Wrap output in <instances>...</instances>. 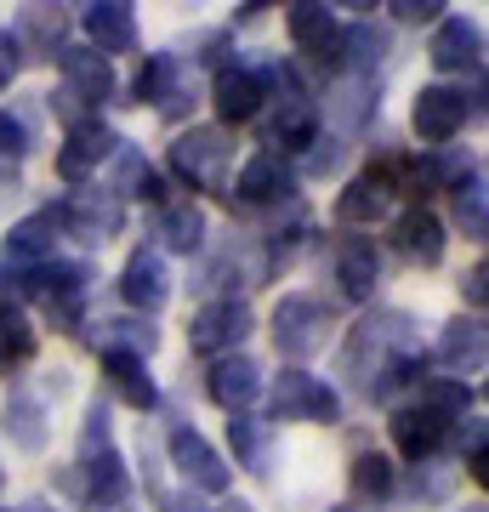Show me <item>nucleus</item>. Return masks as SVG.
<instances>
[{"mask_svg": "<svg viewBox=\"0 0 489 512\" xmlns=\"http://www.w3.org/2000/svg\"><path fill=\"white\" fill-rule=\"evenodd\" d=\"M336 370L342 382L359 393L364 404H404V393H416L421 376H427V342H421L416 313L404 308H370L359 313L342 336V353H336Z\"/></svg>", "mask_w": 489, "mask_h": 512, "instance_id": "f257e3e1", "label": "nucleus"}, {"mask_svg": "<svg viewBox=\"0 0 489 512\" xmlns=\"http://www.w3.org/2000/svg\"><path fill=\"white\" fill-rule=\"evenodd\" d=\"M319 131H325V120H319V92L308 86V74L290 57H273V97L256 114V154H279L296 165L319 143Z\"/></svg>", "mask_w": 489, "mask_h": 512, "instance_id": "f03ea898", "label": "nucleus"}, {"mask_svg": "<svg viewBox=\"0 0 489 512\" xmlns=\"http://www.w3.org/2000/svg\"><path fill=\"white\" fill-rule=\"evenodd\" d=\"M57 63V86L46 92V109L63 120V126H74V120H91V114H103L114 103V92H120V80H114V63L103 52H91L86 40L80 46H63V52L52 57Z\"/></svg>", "mask_w": 489, "mask_h": 512, "instance_id": "7ed1b4c3", "label": "nucleus"}, {"mask_svg": "<svg viewBox=\"0 0 489 512\" xmlns=\"http://www.w3.org/2000/svg\"><path fill=\"white\" fill-rule=\"evenodd\" d=\"M52 490L80 512H126L131 501V467L120 456V444H103V450H74L69 467L52 473Z\"/></svg>", "mask_w": 489, "mask_h": 512, "instance_id": "20e7f679", "label": "nucleus"}, {"mask_svg": "<svg viewBox=\"0 0 489 512\" xmlns=\"http://www.w3.org/2000/svg\"><path fill=\"white\" fill-rule=\"evenodd\" d=\"M165 171L188 188V200L200 194H228L234 183V143L222 126H177V137L165 143Z\"/></svg>", "mask_w": 489, "mask_h": 512, "instance_id": "39448f33", "label": "nucleus"}, {"mask_svg": "<svg viewBox=\"0 0 489 512\" xmlns=\"http://www.w3.org/2000/svg\"><path fill=\"white\" fill-rule=\"evenodd\" d=\"M484 120V80H433L410 103V131L421 148H455V137Z\"/></svg>", "mask_w": 489, "mask_h": 512, "instance_id": "423d86ee", "label": "nucleus"}, {"mask_svg": "<svg viewBox=\"0 0 489 512\" xmlns=\"http://www.w3.org/2000/svg\"><path fill=\"white\" fill-rule=\"evenodd\" d=\"M200 97H205L200 69H194L188 57H177V46L148 52L143 63H137V74H131V103H148L165 126H182L188 114L200 109Z\"/></svg>", "mask_w": 489, "mask_h": 512, "instance_id": "0eeeda50", "label": "nucleus"}, {"mask_svg": "<svg viewBox=\"0 0 489 512\" xmlns=\"http://www.w3.org/2000/svg\"><path fill=\"white\" fill-rule=\"evenodd\" d=\"M205 97L217 109V126H256V114L268 109L273 97V57L256 52H234L211 80H205Z\"/></svg>", "mask_w": 489, "mask_h": 512, "instance_id": "6e6552de", "label": "nucleus"}, {"mask_svg": "<svg viewBox=\"0 0 489 512\" xmlns=\"http://www.w3.org/2000/svg\"><path fill=\"white\" fill-rule=\"evenodd\" d=\"M52 205H57V228H63L74 245H86V251H103L109 239L126 234V200H120L103 177L63 188V200H52Z\"/></svg>", "mask_w": 489, "mask_h": 512, "instance_id": "1a4fd4ad", "label": "nucleus"}, {"mask_svg": "<svg viewBox=\"0 0 489 512\" xmlns=\"http://www.w3.org/2000/svg\"><path fill=\"white\" fill-rule=\"evenodd\" d=\"M330 330H336L330 302L325 296H313V291H285L279 302H273V313H268V336H273V348H279L285 365H308L313 353H325Z\"/></svg>", "mask_w": 489, "mask_h": 512, "instance_id": "9d476101", "label": "nucleus"}, {"mask_svg": "<svg viewBox=\"0 0 489 512\" xmlns=\"http://www.w3.org/2000/svg\"><path fill=\"white\" fill-rule=\"evenodd\" d=\"M228 205H234V217L268 222L279 211H290V205H302V177L279 154H251V160L239 165V177L228 183Z\"/></svg>", "mask_w": 489, "mask_h": 512, "instance_id": "9b49d317", "label": "nucleus"}, {"mask_svg": "<svg viewBox=\"0 0 489 512\" xmlns=\"http://www.w3.org/2000/svg\"><path fill=\"white\" fill-rule=\"evenodd\" d=\"M160 456H165V467L182 478V490H194V495H228L234 490V467H228V456L205 439L194 421H171V427H165V450Z\"/></svg>", "mask_w": 489, "mask_h": 512, "instance_id": "f8f14e48", "label": "nucleus"}, {"mask_svg": "<svg viewBox=\"0 0 489 512\" xmlns=\"http://www.w3.org/2000/svg\"><path fill=\"white\" fill-rule=\"evenodd\" d=\"M262 393H268L273 427H279V421H313V427H336V421H342V387H330L325 376H313L308 365H285Z\"/></svg>", "mask_w": 489, "mask_h": 512, "instance_id": "ddd939ff", "label": "nucleus"}, {"mask_svg": "<svg viewBox=\"0 0 489 512\" xmlns=\"http://www.w3.org/2000/svg\"><path fill=\"white\" fill-rule=\"evenodd\" d=\"M381 279H387V251L370 234L342 228V234L330 239V291H336V302L370 308L381 296Z\"/></svg>", "mask_w": 489, "mask_h": 512, "instance_id": "4468645a", "label": "nucleus"}, {"mask_svg": "<svg viewBox=\"0 0 489 512\" xmlns=\"http://www.w3.org/2000/svg\"><path fill=\"white\" fill-rule=\"evenodd\" d=\"M285 35H290V52H296V69H325V74L342 69V18H336V6H325V0L285 6Z\"/></svg>", "mask_w": 489, "mask_h": 512, "instance_id": "2eb2a0df", "label": "nucleus"}, {"mask_svg": "<svg viewBox=\"0 0 489 512\" xmlns=\"http://www.w3.org/2000/svg\"><path fill=\"white\" fill-rule=\"evenodd\" d=\"M256 330V313L245 296H217V302H200L194 319H188V348L200 359H228V353H245Z\"/></svg>", "mask_w": 489, "mask_h": 512, "instance_id": "dca6fc26", "label": "nucleus"}, {"mask_svg": "<svg viewBox=\"0 0 489 512\" xmlns=\"http://www.w3.org/2000/svg\"><path fill=\"white\" fill-rule=\"evenodd\" d=\"M91 262L86 256H52L35 279V302L46 308L57 330H80L86 325V302H91Z\"/></svg>", "mask_w": 489, "mask_h": 512, "instance_id": "f3484780", "label": "nucleus"}, {"mask_svg": "<svg viewBox=\"0 0 489 512\" xmlns=\"http://www.w3.org/2000/svg\"><path fill=\"white\" fill-rule=\"evenodd\" d=\"M319 120H330V137H364L376 131L381 120V80H364V74H330V86L319 92Z\"/></svg>", "mask_w": 489, "mask_h": 512, "instance_id": "a211bd4d", "label": "nucleus"}, {"mask_svg": "<svg viewBox=\"0 0 489 512\" xmlns=\"http://www.w3.org/2000/svg\"><path fill=\"white\" fill-rule=\"evenodd\" d=\"M120 131L103 120V114H91V120H74V126H63V143H57V183L74 188V183H91L103 165L120 154Z\"/></svg>", "mask_w": 489, "mask_h": 512, "instance_id": "6ab92c4d", "label": "nucleus"}, {"mask_svg": "<svg viewBox=\"0 0 489 512\" xmlns=\"http://www.w3.org/2000/svg\"><path fill=\"white\" fill-rule=\"evenodd\" d=\"M427 63L444 80H484V29L467 12H444L427 29Z\"/></svg>", "mask_w": 489, "mask_h": 512, "instance_id": "aec40b11", "label": "nucleus"}, {"mask_svg": "<svg viewBox=\"0 0 489 512\" xmlns=\"http://www.w3.org/2000/svg\"><path fill=\"white\" fill-rule=\"evenodd\" d=\"M387 251L410 262V268H438L444 251H450V228L433 205H399L387 217Z\"/></svg>", "mask_w": 489, "mask_h": 512, "instance_id": "412c9836", "label": "nucleus"}, {"mask_svg": "<svg viewBox=\"0 0 489 512\" xmlns=\"http://www.w3.org/2000/svg\"><path fill=\"white\" fill-rule=\"evenodd\" d=\"M450 433H455V421L438 416L433 404H421V399H404V404L387 410V444H393V456H399V461L444 456Z\"/></svg>", "mask_w": 489, "mask_h": 512, "instance_id": "4be33fe9", "label": "nucleus"}, {"mask_svg": "<svg viewBox=\"0 0 489 512\" xmlns=\"http://www.w3.org/2000/svg\"><path fill=\"white\" fill-rule=\"evenodd\" d=\"M114 291H120V302H126V313H137V319H154V313L171 302V262H165L154 245H137V251L120 262V279H114Z\"/></svg>", "mask_w": 489, "mask_h": 512, "instance_id": "5701e85b", "label": "nucleus"}, {"mask_svg": "<svg viewBox=\"0 0 489 512\" xmlns=\"http://www.w3.org/2000/svg\"><path fill=\"white\" fill-rule=\"evenodd\" d=\"M427 365H438V376H461V382H472V376L489 365V325L484 319H472V313H461V319H450V325H438L433 348H427Z\"/></svg>", "mask_w": 489, "mask_h": 512, "instance_id": "b1692460", "label": "nucleus"}, {"mask_svg": "<svg viewBox=\"0 0 489 512\" xmlns=\"http://www.w3.org/2000/svg\"><path fill=\"white\" fill-rule=\"evenodd\" d=\"M80 35H86L91 52H103L114 63V57H131L137 46H143V23H137V6L131 0H91V6H80Z\"/></svg>", "mask_w": 489, "mask_h": 512, "instance_id": "393cba45", "label": "nucleus"}, {"mask_svg": "<svg viewBox=\"0 0 489 512\" xmlns=\"http://www.w3.org/2000/svg\"><path fill=\"white\" fill-rule=\"evenodd\" d=\"M211 245V217H205L200 200L188 194H171L165 205H154V251L160 256H194Z\"/></svg>", "mask_w": 489, "mask_h": 512, "instance_id": "a878e982", "label": "nucleus"}, {"mask_svg": "<svg viewBox=\"0 0 489 512\" xmlns=\"http://www.w3.org/2000/svg\"><path fill=\"white\" fill-rule=\"evenodd\" d=\"M97 370H103V399H120L126 410H160V382L148 370L143 353H120V348H97Z\"/></svg>", "mask_w": 489, "mask_h": 512, "instance_id": "bb28decb", "label": "nucleus"}, {"mask_svg": "<svg viewBox=\"0 0 489 512\" xmlns=\"http://www.w3.org/2000/svg\"><path fill=\"white\" fill-rule=\"evenodd\" d=\"M262 387H268V370L251 353H228V359H211L205 365V399L217 404V410H228V416L251 410L262 399Z\"/></svg>", "mask_w": 489, "mask_h": 512, "instance_id": "cd10ccee", "label": "nucleus"}, {"mask_svg": "<svg viewBox=\"0 0 489 512\" xmlns=\"http://www.w3.org/2000/svg\"><path fill=\"white\" fill-rule=\"evenodd\" d=\"M399 461L387 456V450H376V444H359L353 450V461H347V507H376V512H387V507H399Z\"/></svg>", "mask_w": 489, "mask_h": 512, "instance_id": "c85d7f7f", "label": "nucleus"}, {"mask_svg": "<svg viewBox=\"0 0 489 512\" xmlns=\"http://www.w3.org/2000/svg\"><path fill=\"white\" fill-rule=\"evenodd\" d=\"M63 245V228H57V205H40L29 217H18L0 239V262H12V268H46Z\"/></svg>", "mask_w": 489, "mask_h": 512, "instance_id": "c756f323", "label": "nucleus"}, {"mask_svg": "<svg viewBox=\"0 0 489 512\" xmlns=\"http://www.w3.org/2000/svg\"><path fill=\"white\" fill-rule=\"evenodd\" d=\"M0 433L23 456H46V444H52V404L40 399L35 387H12L6 404H0Z\"/></svg>", "mask_w": 489, "mask_h": 512, "instance_id": "7c9ffc66", "label": "nucleus"}, {"mask_svg": "<svg viewBox=\"0 0 489 512\" xmlns=\"http://www.w3.org/2000/svg\"><path fill=\"white\" fill-rule=\"evenodd\" d=\"M228 456L239 461V473L251 478H273V461H279V427L256 410H239L228 416ZM228 461V467H234Z\"/></svg>", "mask_w": 489, "mask_h": 512, "instance_id": "2f4dec72", "label": "nucleus"}, {"mask_svg": "<svg viewBox=\"0 0 489 512\" xmlns=\"http://www.w3.org/2000/svg\"><path fill=\"white\" fill-rule=\"evenodd\" d=\"M103 183H109L120 200H137V205H148V211L171 200V183H165V171L148 160L137 143H120V154L109 160V177H103Z\"/></svg>", "mask_w": 489, "mask_h": 512, "instance_id": "473e14b6", "label": "nucleus"}, {"mask_svg": "<svg viewBox=\"0 0 489 512\" xmlns=\"http://www.w3.org/2000/svg\"><path fill=\"white\" fill-rule=\"evenodd\" d=\"M393 63V23L376 18H347L342 23V69L336 74H364L381 80V69Z\"/></svg>", "mask_w": 489, "mask_h": 512, "instance_id": "72a5a7b5", "label": "nucleus"}, {"mask_svg": "<svg viewBox=\"0 0 489 512\" xmlns=\"http://www.w3.org/2000/svg\"><path fill=\"white\" fill-rule=\"evenodd\" d=\"M393 200H399V194L364 165V171H353V177L342 183V194H336V222L353 228V234H359V228H376V222L393 217Z\"/></svg>", "mask_w": 489, "mask_h": 512, "instance_id": "f704fd0d", "label": "nucleus"}, {"mask_svg": "<svg viewBox=\"0 0 489 512\" xmlns=\"http://www.w3.org/2000/svg\"><path fill=\"white\" fill-rule=\"evenodd\" d=\"M69 29H74V18L63 12V6H46V0L23 6L18 18H12V35L23 40L29 57H57L63 46H69Z\"/></svg>", "mask_w": 489, "mask_h": 512, "instance_id": "c9c22d12", "label": "nucleus"}, {"mask_svg": "<svg viewBox=\"0 0 489 512\" xmlns=\"http://www.w3.org/2000/svg\"><path fill=\"white\" fill-rule=\"evenodd\" d=\"M450 222L472 239V245H484L489 239V177H484V160L450 188ZM450 222H444V228H450Z\"/></svg>", "mask_w": 489, "mask_h": 512, "instance_id": "e433bc0d", "label": "nucleus"}, {"mask_svg": "<svg viewBox=\"0 0 489 512\" xmlns=\"http://www.w3.org/2000/svg\"><path fill=\"white\" fill-rule=\"evenodd\" d=\"M461 484V467L444 456H427V461H410V478H399V501L410 507H444Z\"/></svg>", "mask_w": 489, "mask_h": 512, "instance_id": "4c0bfd02", "label": "nucleus"}, {"mask_svg": "<svg viewBox=\"0 0 489 512\" xmlns=\"http://www.w3.org/2000/svg\"><path fill=\"white\" fill-rule=\"evenodd\" d=\"M40 330L29 319V308H6L0 302V376H18L23 365H35Z\"/></svg>", "mask_w": 489, "mask_h": 512, "instance_id": "58836bf2", "label": "nucleus"}, {"mask_svg": "<svg viewBox=\"0 0 489 512\" xmlns=\"http://www.w3.org/2000/svg\"><path fill=\"white\" fill-rule=\"evenodd\" d=\"M91 348H120V353H143V359H154V348H160V325H154V319H137V313H114V319H103V330L91 336Z\"/></svg>", "mask_w": 489, "mask_h": 512, "instance_id": "ea45409f", "label": "nucleus"}, {"mask_svg": "<svg viewBox=\"0 0 489 512\" xmlns=\"http://www.w3.org/2000/svg\"><path fill=\"white\" fill-rule=\"evenodd\" d=\"M416 399L433 404L438 416L461 421V416H472V410H478V387L461 382V376H438V370H427V376H421V387H416Z\"/></svg>", "mask_w": 489, "mask_h": 512, "instance_id": "a19ab883", "label": "nucleus"}, {"mask_svg": "<svg viewBox=\"0 0 489 512\" xmlns=\"http://www.w3.org/2000/svg\"><path fill=\"white\" fill-rule=\"evenodd\" d=\"M40 143V126H35V109H18V103H6L0 109V165H12L18 171Z\"/></svg>", "mask_w": 489, "mask_h": 512, "instance_id": "79ce46f5", "label": "nucleus"}, {"mask_svg": "<svg viewBox=\"0 0 489 512\" xmlns=\"http://www.w3.org/2000/svg\"><path fill=\"white\" fill-rule=\"evenodd\" d=\"M234 52H239V46H234V29H200V35H188V40L177 46V57H188L194 69H211V74H217Z\"/></svg>", "mask_w": 489, "mask_h": 512, "instance_id": "37998d69", "label": "nucleus"}, {"mask_svg": "<svg viewBox=\"0 0 489 512\" xmlns=\"http://www.w3.org/2000/svg\"><path fill=\"white\" fill-rule=\"evenodd\" d=\"M342 171H347V143L330 137V131H319V143L296 160V177H342Z\"/></svg>", "mask_w": 489, "mask_h": 512, "instance_id": "c03bdc74", "label": "nucleus"}, {"mask_svg": "<svg viewBox=\"0 0 489 512\" xmlns=\"http://www.w3.org/2000/svg\"><path fill=\"white\" fill-rule=\"evenodd\" d=\"M103 444H114V404L103 399V393H91L86 416H80V439H74V450H103Z\"/></svg>", "mask_w": 489, "mask_h": 512, "instance_id": "a18cd8bd", "label": "nucleus"}, {"mask_svg": "<svg viewBox=\"0 0 489 512\" xmlns=\"http://www.w3.org/2000/svg\"><path fill=\"white\" fill-rule=\"evenodd\" d=\"M29 69V52H23V40L12 35V23H0V92H12Z\"/></svg>", "mask_w": 489, "mask_h": 512, "instance_id": "49530a36", "label": "nucleus"}, {"mask_svg": "<svg viewBox=\"0 0 489 512\" xmlns=\"http://www.w3.org/2000/svg\"><path fill=\"white\" fill-rule=\"evenodd\" d=\"M455 291H461V302L472 308V319H484V302H489V262H484V256H478L472 268H461Z\"/></svg>", "mask_w": 489, "mask_h": 512, "instance_id": "de8ad7c7", "label": "nucleus"}, {"mask_svg": "<svg viewBox=\"0 0 489 512\" xmlns=\"http://www.w3.org/2000/svg\"><path fill=\"white\" fill-rule=\"evenodd\" d=\"M444 12L450 0H393V23H410V29H433Z\"/></svg>", "mask_w": 489, "mask_h": 512, "instance_id": "09e8293b", "label": "nucleus"}, {"mask_svg": "<svg viewBox=\"0 0 489 512\" xmlns=\"http://www.w3.org/2000/svg\"><path fill=\"white\" fill-rule=\"evenodd\" d=\"M160 512H217V507H205V495H194V490H165L160 495Z\"/></svg>", "mask_w": 489, "mask_h": 512, "instance_id": "8fccbe9b", "label": "nucleus"}, {"mask_svg": "<svg viewBox=\"0 0 489 512\" xmlns=\"http://www.w3.org/2000/svg\"><path fill=\"white\" fill-rule=\"evenodd\" d=\"M262 12H268V0H245V6L234 12V23H228V29H239V23H256Z\"/></svg>", "mask_w": 489, "mask_h": 512, "instance_id": "3c124183", "label": "nucleus"}, {"mask_svg": "<svg viewBox=\"0 0 489 512\" xmlns=\"http://www.w3.org/2000/svg\"><path fill=\"white\" fill-rule=\"evenodd\" d=\"M18 512H63V507H52V501H23Z\"/></svg>", "mask_w": 489, "mask_h": 512, "instance_id": "603ef678", "label": "nucleus"}, {"mask_svg": "<svg viewBox=\"0 0 489 512\" xmlns=\"http://www.w3.org/2000/svg\"><path fill=\"white\" fill-rule=\"evenodd\" d=\"M455 512H489V501H484V495H472L467 507H455Z\"/></svg>", "mask_w": 489, "mask_h": 512, "instance_id": "864d4df0", "label": "nucleus"}, {"mask_svg": "<svg viewBox=\"0 0 489 512\" xmlns=\"http://www.w3.org/2000/svg\"><path fill=\"white\" fill-rule=\"evenodd\" d=\"M217 512H256V507H251V501H222Z\"/></svg>", "mask_w": 489, "mask_h": 512, "instance_id": "5fc2aeb1", "label": "nucleus"}, {"mask_svg": "<svg viewBox=\"0 0 489 512\" xmlns=\"http://www.w3.org/2000/svg\"><path fill=\"white\" fill-rule=\"evenodd\" d=\"M325 512H359V507H347V501H336V507H325Z\"/></svg>", "mask_w": 489, "mask_h": 512, "instance_id": "6e6d98bb", "label": "nucleus"}, {"mask_svg": "<svg viewBox=\"0 0 489 512\" xmlns=\"http://www.w3.org/2000/svg\"><path fill=\"white\" fill-rule=\"evenodd\" d=\"M0 501H6V467H0Z\"/></svg>", "mask_w": 489, "mask_h": 512, "instance_id": "4d7b16f0", "label": "nucleus"}, {"mask_svg": "<svg viewBox=\"0 0 489 512\" xmlns=\"http://www.w3.org/2000/svg\"><path fill=\"white\" fill-rule=\"evenodd\" d=\"M0 512H18V507H0Z\"/></svg>", "mask_w": 489, "mask_h": 512, "instance_id": "13d9d810", "label": "nucleus"}]
</instances>
